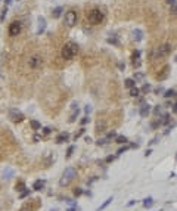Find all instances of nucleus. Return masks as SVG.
Returning a JSON list of instances; mask_svg holds the SVG:
<instances>
[{
    "mask_svg": "<svg viewBox=\"0 0 177 211\" xmlns=\"http://www.w3.org/2000/svg\"><path fill=\"white\" fill-rule=\"evenodd\" d=\"M77 52H78V46L75 44V43H72V42H68L64 47H62L61 55H62V58H64V59L69 61V59H72L75 55H77Z\"/></svg>",
    "mask_w": 177,
    "mask_h": 211,
    "instance_id": "f257e3e1",
    "label": "nucleus"
},
{
    "mask_svg": "<svg viewBox=\"0 0 177 211\" xmlns=\"http://www.w3.org/2000/svg\"><path fill=\"white\" fill-rule=\"evenodd\" d=\"M75 177H77V170L72 168V167H68V168H65L64 173H62V177L59 180V184L61 186H68Z\"/></svg>",
    "mask_w": 177,
    "mask_h": 211,
    "instance_id": "f03ea898",
    "label": "nucleus"
},
{
    "mask_svg": "<svg viewBox=\"0 0 177 211\" xmlns=\"http://www.w3.org/2000/svg\"><path fill=\"white\" fill-rule=\"evenodd\" d=\"M87 18H88V22H90V24L97 25V24H100V22L103 21L105 14L100 9H93V10H90V14L87 15Z\"/></svg>",
    "mask_w": 177,
    "mask_h": 211,
    "instance_id": "7ed1b4c3",
    "label": "nucleus"
},
{
    "mask_svg": "<svg viewBox=\"0 0 177 211\" xmlns=\"http://www.w3.org/2000/svg\"><path fill=\"white\" fill-rule=\"evenodd\" d=\"M21 30H22V24L19 21H14L9 25V35L10 37H16L21 33Z\"/></svg>",
    "mask_w": 177,
    "mask_h": 211,
    "instance_id": "20e7f679",
    "label": "nucleus"
},
{
    "mask_svg": "<svg viewBox=\"0 0 177 211\" xmlns=\"http://www.w3.org/2000/svg\"><path fill=\"white\" fill-rule=\"evenodd\" d=\"M65 24L68 27H74L77 24V14L74 10H68L65 14Z\"/></svg>",
    "mask_w": 177,
    "mask_h": 211,
    "instance_id": "39448f33",
    "label": "nucleus"
},
{
    "mask_svg": "<svg viewBox=\"0 0 177 211\" xmlns=\"http://www.w3.org/2000/svg\"><path fill=\"white\" fill-rule=\"evenodd\" d=\"M9 117H10V120L14 123H22L25 120L24 114L21 112V111H18V109H10L9 111Z\"/></svg>",
    "mask_w": 177,
    "mask_h": 211,
    "instance_id": "423d86ee",
    "label": "nucleus"
},
{
    "mask_svg": "<svg viewBox=\"0 0 177 211\" xmlns=\"http://www.w3.org/2000/svg\"><path fill=\"white\" fill-rule=\"evenodd\" d=\"M171 50H173V46H171V44H162V46H159V47L157 49L155 55H157V56H167Z\"/></svg>",
    "mask_w": 177,
    "mask_h": 211,
    "instance_id": "0eeeda50",
    "label": "nucleus"
},
{
    "mask_svg": "<svg viewBox=\"0 0 177 211\" xmlns=\"http://www.w3.org/2000/svg\"><path fill=\"white\" fill-rule=\"evenodd\" d=\"M42 64H43V59L40 58V56H33L31 59H30V67L31 68H39V67H42Z\"/></svg>",
    "mask_w": 177,
    "mask_h": 211,
    "instance_id": "6e6552de",
    "label": "nucleus"
},
{
    "mask_svg": "<svg viewBox=\"0 0 177 211\" xmlns=\"http://www.w3.org/2000/svg\"><path fill=\"white\" fill-rule=\"evenodd\" d=\"M131 39L134 40V42H142L143 40V31L142 30H139V28H136V30H133L131 31Z\"/></svg>",
    "mask_w": 177,
    "mask_h": 211,
    "instance_id": "1a4fd4ad",
    "label": "nucleus"
},
{
    "mask_svg": "<svg viewBox=\"0 0 177 211\" xmlns=\"http://www.w3.org/2000/svg\"><path fill=\"white\" fill-rule=\"evenodd\" d=\"M131 58H133V67H134V68H139V67H140V52H139V50H134Z\"/></svg>",
    "mask_w": 177,
    "mask_h": 211,
    "instance_id": "9d476101",
    "label": "nucleus"
},
{
    "mask_svg": "<svg viewBox=\"0 0 177 211\" xmlns=\"http://www.w3.org/2000/svg\"><path fill=\"white\" fill-rule=\"evenodd\" d=\"M44 30H46V19L43 16H39V30H37V33L42 34Z\"/></svg>",
    "mask_w": 177,
    "mask_h": 211,
    "instance_id": "9b49d317",
    "label": "nucleus"
},
{
    "mask_svg": "<svg viewBox=\"0 0 177 211\" xmlns=\"http://www.w3.org/2000/svg\"><path fill=\"white\" fill-rule=\"evenodd\" d=\"M69 139V134L68 133H61L58 137H56V143H64V142H68Z\"/></svg>",
    "mask_w": 177,
    "mask_h": 211,
    "instance_id": "f8f14e48",
    "label": "nucleus"
},
{
    "mask_svg": "<svg viewBox=\"0 0 177 211\" xmlns=\"http://www.w3.org/2000/svg\"><path fill=\"white\" fill-rule=\"evenodd\" d=\"M149 112H150V106H149L148 103H143L142 108H140V115H142V117H148Z\"/></svg>",
    "mask_w": 177,
    "mask_h": 211,
    "instance_id": "ddd939ff",
    "label": "nucleus"
},
{
    "mask_svg": "<svg viewBox=\"0 0 177 211\" xmlns=\"http://www.w3.org/2000/svg\"><path fill=\"white\" fill-rule=\"evenodd\" d=\"M44 188V180H35L33 184V189L34 191H42Z\"/></svg>",
    "mask_w": 177,
    "mask_h": 211,
    "instance_id": "4468645a",
    "label": "nucleus"
},
{
    "mask_svg": "<svg viewBox=\"0 0 177 211\" xmlns=\"http://www.w3.org/2000/svg\"><path fill=\"white\" fill-rule=\"evenodd\" d=\"M124 84H125V87H129V89H131V87H136V81L133 80V78H127L124 81Z\"/></svg>",
    "mask_w": 177,
    "mask_h": 211,
    "instance_id": "2eb2a0df",
    "label": "nucleus"
},
{
    "mask_svg": "<svg viewBox=\"0 0 177 211\" xmlns=\"http://www.w3.org/2000/svg\"><path fill=\"white\" fill-rule=\"evenodd\" d=\"M61 15H62V7H61V6L55 7L53 12H52V16H53V18H59Z\"/></svg>",
    "mask_w": 177,
    "mask_h": 211,
    "instance_id": "dca6fc26",
    "label": "nucleus"
},
{
    "mask_svg": "<svg viewBox=\"0 0 177 211\" xmlns=\"http://www.w3.org/2000/svg\"><path fill=\"white\" fill-rule=\"evenodd\" d=\"M30 124H31V127H33L34 130H40V129H42V124H40L39 121H35V120H31Z\"/></svg>",
    "mask_w": 177,
    "mask_h": 211,
    "instance_id": "f3484780",
    "label": "nucleus"
},
{
    "mask_svg": "<svg viewBox=\"0 0 177 211\" xmlns=\"http://www.w3.org/2000/svg\"><path fill=\"white\" fill-rule=\"evenodd\" d=\"M164 97H176V89H170V90H167L165 93H164Z\"/></svg>",
    "mask_w": 177,
    "mask_h": 211,
    "instance_id": "a211bd4d",
    "label": "nucleus"
},
{
    "mask_svg": "<svg viewBox=\"0 0 177 211\" xmlns=\"http://www.w3.org/2000/svg\"><path fill=\"white\" fill-rule=\"evenodd\" d=\"M112 201H114L112 198H108V199H106V201H105V202H103L102 205H100V207L97 208V211H102V210H105V208H106V207H108V205H109V204L112 202Z\"/></svg>",
    "mask_w": 177,
    "mask_h": 211,
    "instance_id": "6ab92c4d",
    "label": "nucleus"
},
{
    "mask_svg": "<svg viewBox=\"0 0 177 211\" xmlns=\"http://www.w3.org/2000/svg\"><path fill=\"white\" fill-rule=\"evenodd\" d=\"M152 204H154V199H152V198H146V199L143 201V207H145V208L152 207Z\"/></svg>",
    "mask_w": 177,
    "mask_h": 211,
    "instance_id": "aec40b11",
    "label": "nucleus"
},
{
    "mask_svg": "<svg viewBox=\"0 0 177 211\" xmlns=\"http://www.w3.org/2000/svg\"><path fill=\"white\" fill-rule=\"evenodd\" d=\"M139 93H140V90H139L137 87H131V89H130V96L137 97V96H139Z\"/></svg>",
    "mask_w": 177,
    "mask_h": 211,
    "instance_id": "412c9836",
    "label": "nucleus"
},
{
    "mask_svg": "<svg viewBox=\"0 0 177 211\" xmlns=\"http://www.w3.org/2000/svg\"><path fill=\"white\" fill-rule=\"evenodd\" d=\"M117 143H120V145L127 143V137L125 136H117Z\"/></svg>",
    "mask_w": 177,
    "mask_h": 211,
    "instance_id": "4be33fe9",
    "label": "nucleus"
},
{
    "mask_svg": "<svg viewBox=\"0 0 177 211\" xmlns=\"http://www.w3.org/2000/svg\"><path fill=\"white\" fill-rule=\"evenodd\" d=\"M158 123H159V124H168V123H170V115H168V114H165V115L162 117V120H161V121H158Z\"/></svg>",
    "mask_w": 177,
    "mask_h": 211,
    "instance_id": "5701e85b",
    "label": "nucleus"
},
{
    "mask_svg": "<svg viewBox=\"0 0 177 211\" xmlns=\"http://www.w3.org/2000/svg\"><path fill=\"white\" fill-rule=\"evenodd\" d=\"M24 189H25V183H24V182H18V183H16V191H18V192H22Z\"/></svg>",
    "mask_w": 177,
    "mask_h": 211,
    "instance_id": "b1692460",
    "label": "nucleus"
},
{
    "mask_svg": "<svg viewBox=\"0 0 177 211\" xmlns=\"http://www.w3.org/2000/svg\"><path fill=\"white\" fill-rule=\"evenodd\" d=\"M84 192H83V189L81 188H75L74 189V196H81Z\"/></svg>",
    "mask_w": 177,
    "mask_h": 211,
    "instance_id": "393cba45",
    "label": "nucleus"
},
{
    "mask_svg": "<svg viewBox=\"0 0 177 211\" xmlns=\"http://www.w3.org/2000/svg\"><path fill=\"white\" fill-rule=\"evenodd\" d=\"M108 43H111V44H118V39H117L115 35H114V37H109V39H108Z\"/></svg>",
    "mask_w": 177,
    "mask_h": 211,
    "instance_id": "a878e982",
    "label": "nucleus"
},
{
    "mask_svg": "<svg viewBox=\"0 0 177 211\" xmlns=\"http://www.w3.org/2000/svg\"><path fill=\"white\" fill-rule=\"evenodd\" d=\"M6 14H7V6H5V9L2 10V15H0V21H5V18H6Z\"/></svg>",
    "mask_w": 177,
    "mask_h": 211,
    "instance_id": "bb28decb",
    "label": "nucleus"
},
{
    "mask_svg": "<svg viewBox=\"0 0 177 211\" xmlns=\"http://www.w3.org/2000/svg\"><path fill=\"white\" fill-rule=\"evenodd\" d=\"M84 131H86V129H81V130H80L78 133H75V136H74V139L77 140V139L80 137V136H83V134H84Z\"/></svg>",
    "mask_w": 177,
    "mask_h": 211,
    "instance_id": "cd10ccee",
    "label": "nucleus"
},
{
    "mask_svg": "<svg viewBox=\"0 0 177 211\" xmlns=\"http://www.w3.org/2000/svg\"><path fill=\"white\" fill-rule=\"evenodd\" d=\"M31 193V191L30 189H27V191H22V193H21V198H25V196H28Z\"/></svg>",
    "mask_w": 177,
    "mask_h": 211,
    "instance_id": "c85d7f7f",
    "label": "nucleus"
},
{
    "mask_svg": "<svg viewBox=\"0 0 177 211\" xmlns=\"http://www.w3.org/2000/svg\"><path fill=\"white\" fill-rule=\"evenodd\" d=\"M149 90H150V86L149 84H145L143 87H142V92H145V93H148Z\"/></svg>",
    "mask_w": 177,
    "mask_h": 211,
    "instance_id": "c756f323",
    "label": "nucleus"
},
{
    "mask_svg": "<svg viewBox=\"0 0 177 211\" xmlns=\"http://www.w3.org/2000/svg\"><path fill=\"white\" fill-rule=\"evenodd\" d=\"M77 115H78V109H77V112H74V114L71 115V118H69V121H71V123H74V121H75V117H77Z\"/></svg>",
    "mask_w": 177,
    "mask_h": 211,
    "instance_id": "7c9ffc66",
    "label": "nucleus"
},
{
    "mask_svg": "<svg viewBox=\"0 0 177 211\" xmlns=\"http://www.w3.org/2000/svg\"><path fill=\"white\" fill-rule=\"evenodd\" d=\"M72 152H74V146H69V148H68V152H67V157H71Z\"/></svg>",
    "mask_w": 177,
    "mask_h": 211,
    "instance_id": "2f4dec72",
    "label": "nucleus"
},
{
    "mask_svg": "<svg viewBox=\"0 0 177 211\" xmlns=\"http://www.w3.org/2000/svg\"><path fill=\"white\" fill-rule=\"evenodd\" d=\"M127 149H129V146H124V148H120V149H118V152H117V154H123L124 151H127Z\"/></svg>",
    "mask_w": 177,
    "mask_h": 211,
    "instance_id": "473e14b6",
    "label": "nucleus"
},
{
    "mask_svg": "<svg viewBox=\"0 0 177 211\" xmlns=\"http://www.w3.org/2000/svg\"><path fill=\"white\" fill-rule=\"evenodd\" d=\"M96 143H97L99 146H100V145H105V143H106V139H99V140H97Z\"/></svg>",
    "mask_w": 177,
    "mask_h": 211,
    "instance_id": "72a5a7b5",
    "label": "nucleus"
},
{
    "mask_svg": "<svg viewBox=\"0 0 177 211\" xmlns=\"http://www.w3.org/2000/svg\"><path fill=\"white\" fill-rule=\"evenodd\" d=\"M154 112H155V114H159V112H161V105H158V106L154 109Z\"/></svg>",
    "mask_w": 177,
    "mask_h": 211,
    "instance_id": "f704fd0d",
    "label": "nucleus"
},
{
    "mask_svg": "<svg viewBox=\"0 0 177 211\" xmlns=\"http://www.w3.org/2000/svg\"><path fill=\"white\" fill-rule=\"evenodd\" d=\"M87 123H88V117H84V118L81 120V124L84 126V124H87Z\"/></svg>",
    "mask_w": 177,
    "mask_h": 211,
    "instance_id": "c9c22d12",
    "label": "nucleus"
},
{
    "mask_svg": "<svg viewBox=\"0 0 177 211\" xmlns=\"http://www.w3.org/2000/svg\"><path fill=\"white\" fill-rule=\"evenodd\" d=\"M170 10H171V14H173V15H176V5H173V6L170 7Z\"/></svg>",
    "mask_w": 177,
    "mask_h": 211,
    "instance_id": "e433bc0d",
    "label": "nucleus"
},
{
    "mask_svg": "<svg viewBox=\"0 0 177 211\" xmlns=\"http://www.w3.org/2000/svg\"><path fill=\"white\" fill-rule=\"evenodd\" d=\"M84 111H86V114H88V112H90V111H92V108H90V106L87 105V106L84 108Z\"/></svg>",
    "mask_w": 177,
    "mask_h": 211,
    "instance_id": "4c0bfd02",
    "label": "nucleus"
},
{
    "mask_svg": "<svg viewBox=\"0 0 177 211\" xmlns=\"http://www.w3.org/2000/svg\"><path fill=\"white\" fill-rule=\"evenodd\" d=\"M167 3H168L170 6H173V5H176V0H167Z\"/></svg>",
    "mask_w": 177,
    "mask_h": 211,
    "instance_id": "58836bf2",
    "label": "nucleus"
},
{
    "mask_svg": "<svg viewBox=\"0 0 177 211\" xmlns=\"http://www.w3.org/2000/svg\"><path fill=\"white\" fill-rule=\"evenodd\" d=\"M43 133H44V134H49V133H50V129H49V127L43 129Z\"/></svg>",
    "mask_w": 177,
    "mask_h": 211,
    "instance_id": "ea45409f",
    "label": "nucleus"
},
{
    "mask_svg": "<svg viewBox=\"0 0 177 211\" xmlns=\"http://www.w3.org/2000/svg\"><path fill=\"white\" fill-rule=\"evenodd\" d=\"M118 68H120V69H124V68H125V65L123 64V62H120V64H118Z\"/></svg>",
    "mask_w": 177,
    "mask_h": 211,
    "instance_id": "a19ab883",
    "label": "nucleus"
},
{
    "mask_svg": "<svg viewBox=\"0 0 177 211\" xmlns=\"http://www.w3.org/2000/svg\"><path fill=\"white\" fill-rule=\"evenodd\" d=\"M114 158H115V157H108V158H106V161H108V163H111V161H112Z\"/></svg>",
    "mask_w": 177,
    "mask_h": 211,
    "instance_id": "79ce46f5",
    "label": "nucleus"
},
{
    "mask_svg": "<svg viewBox=\"0 0 177 211\" xmlns=\"http://www.w3.org/2000/svg\"><path fill=\"white\" fill-rule=\"evenodd\" d=\"M68 211H81V210H80V208H69Z\"/></svg>",
    "mask_w": 177,
    "mask_h": 211,
    "instance_id": "37998d69",
    "label": "nucleus"
},
{
    "mask_svg": "<svg viewBox=\"0 0 177 211\" xmlns=\"http://www.w3.org/2000/svg\"><path fill=\"white\" fill-rule=\"evenodd\" d=\"M10 2H12V0H5V3H6V6H7V5H10Z\"/></svg>",
    "mask_w": 177,
    "mask_h": 211,
    "instance_id": "c03bdc74",
    "label": "nucleus"
}]
</instances>
